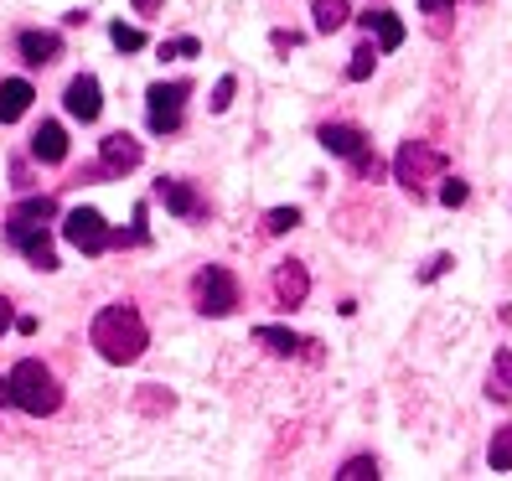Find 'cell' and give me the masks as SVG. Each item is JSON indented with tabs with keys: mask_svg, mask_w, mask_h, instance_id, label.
<instances>
[{
	"mask_svg": "<svg viewBox=\"0 0 512 481\" xmlns=\"http://www.w3.org/2000/svg\"><path fill=\"white\" fill-rule=\"evenodd\" d=\"M63 238L83 254H104L109 249V223H104V213H94V207H73V213L63 218Z\"/></svg>",
	"mask_w": 512,
	"mask_h": 481,
	"instance_id": "cell-5",
	"label": "cell"
},
{
	"mask_svg": "<svg viewBox=\"0 0 512 481\" xmlns=\"http://www.w3.org/2000/svg\"><path fill=\"white\" fill-rule=\"evenodd\" d=\"M295 223H300V207H275V213L264 218V228H269V233H290Z\"/></svg>",
	"mask_w": 512,
	"mask_h": 481,
	"instance_id": "cell-24",
	"label": "cell"
},
{
	"mask_svg": "<svg viewBox=\"0 0 512 481\" xmlns=\"http://www.w3.org/2000/svg\"><path fill=\"white\" fill-rule=\"evenodd\" d=\"M11 244H21V254L32 259L37 269H57V254H52L47 228H21V233H11Z\"/></svg>",
	"mask_w": 512,
	"mask_h": 481,
	"instance_id": "cell-12",
	"label": "cell"
},
{
	"mask_svg": "<svg viewBox=\"0 0 512 481\" xmlns=\"http://www.w3.org/2000/svg\"><path fill=\"white\" fill-rule=\"evenodd\" d=\"M337 476H342V481H363V476H378V466H373L368 456H352V461H347Z\"/></svg>",
	"mask_w": 512,
	"mask_h": 481,
	"instance_id": "cell-25",
	"label": "cell"
},
{
	"mask_svg": "<svg viewBox=\"0 0 512 481\" xmlns=\"http://www.w3.org/2000/svg\"><path fill=\"white\" fill-rule=\"evenodd\" d=\"M321 145L331 150V156H357V150H363V130H352V125H321Z\"/></svg>",
	"mask_w": 512,
	"mask_h": 481,
	"instance_id": "cell-17",
	"label": "cell"
},
{
	"mask_svg": "<svg viewBox=\"0 0 512 481\" xmlns=\"http://www.w3.org/2000/svg\"><path fill=\"white\" fill-rule=\"evenodd\" d=\"M363 26H368V32H378V47H383V52H394V47L404 42V21H399L394 11H368Z\"/></svg>",
	"mask_w": 512,
	"mask_h": 481,
	"instance_id": "cell-16",
	"label": "cell"
},
{
	"mask_svg": "<svg viewBox=\"0 0 512 481\" xmlns=\"http://www.w3.org/2000/svg\"><path fill=\"white\" fill-rule=\"evenodd\" d=\"M57 52H63V37H57V32H21V57L32 68L57 63Z\"/></svg>",
	"mask_w": 512,
	"mask_h": 481,
	"instance_id": "cell-13",
	"label": "cell"
},
{
	"mask_svg": "<svg viewBox=\"0 0 512 481\" xmlns=\"http://www.w3.org/2000/svg\"><path fill=\"white\" fill-rule=\"evenodd\" d=\"M109 42H114L119 52H140V47H145V32H140V26L114 21V26H109Z\"/></svg>",
	"mask_w": 512,
	"mask_h": 481,
	"instance_id": "cell-22",
	"label": "cell"
},
{
	"mask_svg": "<svg viewBox=\"0 0 512 481\" xmlns=\"http://www.w3.org/2000/svg\"><path fill=\"white\" fill-rule=\"evenodd\" d=\"M11 399V383H0V404H6Z\"/></svg>",
	"mask_w": 512,
	"mask_h": 481,
	"instance_id": "cell-32",
	"label": "cell"
},
{
	"mask_svg": "<svg viewBox=\"0 0 512 481\" xmlns=\"http://www.w3.org/2000/svg\"><path fill=\"white\" fill-rule=\"evenodd\" d=\"M32 156H37L42 166H57V161L68 156V130H63V125H52V119H47V125L32 135Z\"/></svg>",
	"mask_w": 512,
	"mask_h": 481,
	"instance_id": "cell-11",
	"label": "cell"
},
{
	"mask_svg": "<svg viewBox=\"0 0 512 481\" xmlns=\"http://www.w3.org/2000/svg\"><path fill=\"white\" fill-rule=\"evenodd\" d=\"M6 383H11V404L26 409L32 419H42V414H52L57 404H63V388H57V378L37 363V357H21Z\"/></svg>",
	"mask_w": 512,
	"mask_h": 481,
	"instance_id": "cell-2",
	"label": "cell"
},
{
	"mask_svg": "<svg viewBox=\"0 0 512 481\" xmlns=\"http://www.w3.org/2000/svg\"><path fill=\"white\" fill-rule=\"evenodd\" d=\"M94 347H99V357L104 363H114V368H125V363H135V357L145 352V321H140V311L135 306H104L99 316H94Z\"/></svg>",
	"mask_w": 512,
	"mask_h": 481,
	"instance_id": "cell-1",
	"label": "cell"
},
{
	"mask_svg": "<svg viewBox=\"0 0 512 481\" xmlns=\"http://www.w3.org/2000/svg\"><path fill=\"white\" fill-rule=\"evenodd\" d=\"M430 171H440V150H430L425 140H409L404 150H399V182L419 197V192H425V176Z\"/></svg>",
	"mask_w": 512,
	"mask_h": 481,
	"instance_id": "cell-6",
	"label": "cell"
},
{
	"mask_svg": "<svg viewBox=\"0 0 512 481\" xmlns=\"http://www.w3.org/2000/svg\"><path fill=\"white\" fill-rule=\"evenodd\" d=\"M487 394L492 399H512V352L502 347L497 357H492V378H487Z\"/></svg>",
	"mask_w": 512,
	"mask_h": 481,
	"instance_id": "cell-19",
	"label": "cell"
},
{
	"mask_svg": "<svg viewBox=\"0 0 512 481\" xmlns=\"http://www.w3.org/2000/svg\"><path fill=\"white\" fill-rule=\"evenodd\" d=\"M202 42L197 37H176V42H161V57H197Z\"/></svg>",
	"mask_w": 512,
	"mask_h": 481,
	"instance_id": "cell-26",
	"label": "cell"
},
{
	"mask_svg": "<svg viewBox=\"0 0 512 481\" xmlns=\"http://www.w3.org/2000/svg\"><path fill=\"white\" fill-rule=\"evenodd\" d=\"M233 78H218V88H213V114H228V104H233Z\"/></svg>",
	"mask_w": 512,
	"mask_h": 481,
	"instance_id": "cell-27",
	"label": "cell"
},
{
	"mask_svg": "<svg viewBox=\"0 0 512 481\" xmlns=\"http://www.w3.org/2000/svg\"><path fill=\"white\" fill-rule=\"evenodd\" d=\"M192 295H197V311H202V316H228V311L238 306V280H233V269L207 264L202 275L192 280Z\"/></svg>",
	"mask_w": 512,
	"mask_h": 481,
	"instance_id": "cell-3",
	"label": "cell"
},
{
	"mask_svg": "<svg viewBox=\"0 0 512 481\" xmlns=\"http://www.w3.org/2000/svg\"><path fill=\"white\" fill-rule=\"evenodd\" d=\"M487 461H492V471H512V425H502V430L492 435Z\"/></svg>",
	"mask_w": 512,
	"mask_h": 481,
	"instance_id": "cell-21",
	"label": "cell"
},
{
	"mask_svg": "<svg viewBox=\"0 0 512 481\" xmlns=\"http://www.w3.org/2000/svg\"><path fill=\"white\" fill-rule=\"evenodd\" d=\"M52 213H57V202H52V197H21V202L11 207V233H21V228H42Z\"/></svg>",
	"mask_w": 512,
	"mask_h": 481,
	"instance_id": "cell-14",
	"label": "cell"
},
{
	"mask_svg": "<svg viewBox=\"0 0 512 481\" xmlns=\"http://www.w3.org/2000/svg\"><path fill=\"white\" fill-rule=\"evenodd\" d=\"M254 342H264V347L275 352V357H295L300 347H306V342H300L295 332H285V326H254Z\"/></svg>",
	"mask_w": 512,
	"mask_h": 481,
	"instance_id": "cell-18",
	"label": "cell"
},
{
	"mask_svg": "<svg viewBox=\"0 0 512 481\" xmlns=\"http://www.w3.org/2000/svg\"><path fill=\"white\" fill-rule=\"evenodd\" d=\"M6 326H11V300L0 295V332H6Z\"/></svg>",
	"mask_w": 512,
	"mask_h": 481,
	"instance_id": "cell-30",
	"label": "cell"
},
{
	"mask_svg": "<svg viewBox=\"0 0 512 481\" xmlns=\"http://www.w3.org/2000/svg\"><path fill=\"white\" fill-rule=\"evenodd\" d=\"M373 63H378V52H373V47H357V52H352V63H347V78H352V83H363V78L373 73Z\"/></svg>",
	"mask_w": 512,
	"mask_h": 481,
	"instance_id": "cell-23",
	"label": "cell"
},
{
	"mask_svg": "<svg viewBox=\"0 0 512 481\" xmlns=\"http://www.w3.org/2000/svg\"><path fill=\"white\" fill-rule=\"evenodd\" d=\"M445 6H450V0H419V11H430V16H435V11H445Z\"/></svg>",
	"mask_w": 512,
	"mask_h": 481,
	"instance_id": "cell-31",
	"label": "cell"
},
{
	"mask_svg": "<svg viewBox=\"0 0 512 481\" xmlns=\"http://www.w3.org/2000/svg\"><path fill=\"white\" fill-rule=\"evenodd\" d=\"M311 16H316V32H337V26H347V0H316L311 6Z\"/></svg>",
	"mask_w": 512,
	"mask_h": 481,
	"instance_id": "cell-20",
	"label": "cell"
},
{
	"mask_svg": "<svg viewBox=\"0 0 512 481\" xmlns=\"http://www.w3.org/2000/svg\"><path fill=\"white\" fill-rule=\"evenodd\" d=\"M187 83H150L145 88V119L156 135H171L176 125H182V109H187Z\"/></svg>",
	"mask_w": 512,
	"mask_h": 481,
	"instance_id": "cell-4",
	"label": "cell"
},
{
	"mask_svg": "<svg viewBox=\"0 0 512 481\" xmlns=\"http://www.w3.org/2000/svg\"><path fill=\"white\" fill-rule=\"evenodd\" d=\"M440 202H445V207H461V202H466V182H456V176H450V182L440 187Z\"/></svg>",
	"mask_w": 512,
	"mask_h": 481,
	"instance_id": "cell-28",
	"label": "cell"
},
{
	"mask_svg": "<svg viewBox=\"0 0 512 481\" xmlns=\"http://www.w3.org/2000/svg\"><path fill=\"white\" fill-rule=\"evenodd\" d=\"M450 264H456V259H450V254H440V259H435V264L425 269V280H440V275H445V269H450Z\"/></svg>",
	"mask_w": 512,
	"mask_h": 481,
	"instance_id": "cell-29",
	"label": "cell"
},
{
	"mask_svg": "<svg viewBox=\"0 0 512 481\" xmlns=\"http://www.w3.org/2000/svg\"><path fill=\"white\" fill-rule=\"evenodd\" d=\"M306 295H311V275H306V264H300V259H285V264L275 269V300H280L285 311H295Z\"/></svg>",
	"mask_w": 512,
	"mask_h": 481,
	"instance_id": "cell-8",
	"label": "cell"
},
{
	"mask_svg": "<svg viewBox=\"0 0 512 481\" xmlns=\"http://www.w3.org/2000/svg\"><path fill=\"white\" fill-rule=\"evenodd\" d=\"M32 83H26V78H6V83H0V125H16V119L26 114V109H32Z\"/></svg>",
	"mask_w": 512,
	"mask_h": 481,
	"instance_id": "cell-10",
	"label": "cell"
},
{
	"mask_svg": "<svg viewBox=\"0 0 512 481\" xmlns=\"http://www.w3.org/2000/svg\"><path fill=\"white\" fill-rule=\"evenodd\" d=\"M156 192H161V202L171 207L176 218H202V202H197V192L187 182H161Z\"/></svg>",
	"mask_w": 512,
	"mask_h": 481,
	"instance_id": "cell-15",
	"label": "cell"
},
{
	"mask_svg": "<svg viewBox=\"0 0 512 481\" xmlns=\"http://www.w3.org/2000/svg\"><path fill=\"white\" fill-rule=\"evenodd\" d=\"M145 161V150H140V140L135 135H104V150H99V171L104 176H125V171H135Z\"/></svg>",
	"mask_w": 512,
	"mask_h": 481,
	"instance_id": "cell-7",
	"label": "cell"
},
{
	"mask_svg": "<svg viewBox=\"0 0 512 481\" xmlns=\"http://www.w3.org/2000/svg\"><path fill=\"white\" fill-rule=\"evenodd\" d=\"M63 104H68V114H73V119H83V125H94V119H99V109H104V99H99V78H94V73L73 78Z\"/></svg>",
	"mask_w": 512,
	"mask_h": 481,
	"instance_id": "cell-9",
	"label": "cell"
}]
</instances>
